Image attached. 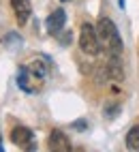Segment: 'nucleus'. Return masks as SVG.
<instances>
[{"label":"nucleus","instance_id":"f257e3e1","mask_svg":"<svg viewBox=\"0 0 139 152\" xmlns=\"http://www.w3.org/2000/svg\"><path fill=\"white\" fill-rule=\"evenodd\" d=\"M96 34H98V43L103 49H107L111 56H120L122 54V39L118 34V28L111 19L101 17L96 24Z\"/></svg>","mask_w":139,"mask_h":152},{"label":"nucleus","instance_id":"f03ea898","mask_svg":"<svg viewBox=\"0 0 139 152\" xmlns=\"http://www.w3.org/2000/svg\"><path fill=\"white\" fill-rule=\"evenodd\" d=\"M47 75V66L43 62H32L28 66L19 69V86L26 92H34L32 84H43V79Z\"/></svg>","mask_w":139,"mask_h":152},{"label":"nucleus","instance_id":"7ed1b4c3","mask_svg":"<svg viewBox=\"0 0 139 152\" xmlns=\"http://www.w3.org/2000/svg\"><path fill=\"white\" fill-rule=\"evenodd\" d=\"M79 47H82L86 54H90V56H96L101 52L98 34H96V28L92 24H84L82 26V32H79Z\"/></svg>","mask_w":139,"mask_h":152},{"label":"nucleus","instance_id":"20e7f679","mask_svg":"<svg viewBox=\"0 0 139 152\" xmlns=\"http://www.w3.org/2000/svg\"><path fill=\"white\" fill-rule=\"evenodd\" d=\"M11 141L17 148H24V150H34V135L30 129L26 126H15L11 131Z\"/></svg>","mask_w":139,"mask_h":152},{"label":"nucleus","instance_id":"39448f33","mask_svg":"<svg viewBox=\"0 0 139 152\" xmlns=\"http://www.w3.org/2000/svg\"><path fill=\"white\" fill-rule=\"evenodd\" d=\"M47 146L49 150H54V152H68L71 150V141H68V137L62 133V131H52V135H49L47 139Z\"/></svg>","mask_w":139,"mask_h":152},{"label":"nucleus","instance_id":"423d86ee","mask_svg":"<svg viewBox=\"0 0 139 152\" xmlns=\"http://www.w3.org/2000/svg\"><path fill=\"white\" fill-rule=\"evenodd\" d=\"M11 7H13V11H15L17 24H26L28 17H30V13H32L30 0H11Z\"/></svg>","mask_w":139,"mask_h":152},{"label":"nucleus","instance_id":"0eeeda50","mask_svg":"<svg viewBox=\"0 0 139 152\" xmlns=\"http://www.w3.org/2000/svg\"><path fill=\"white\" fill-rule=\"evenodd\" d=\"M64 22H66V13L62 11V9H58V11H54L52 15L47 17V30L52 34H58L64 28Z\"/></svg>","mask_w":139,"mask_h":152},{"label":"nucleus","instance_id":"6e6552de","mask_svg":"<svg viewBox=\"0 0 139 152\" xmlns=\"http://www.w3.org/2000/svg\"><path fill=\"white\" fill-rule=\"evenodd\" d=\"M107 75H109V77H114V79H118V82H120V79L124 77L120 56H111V60L107 62Z\"/></svg>","mask_w":139,"mask_h":152},{"label":"nucleus","instance_id":"1a4fd4ad","mask_svg":"<svg viewBox=\"0 0 139 152\" xmlns=\"http://www.w3.org/2000/svg\"><path fill=\"white\" fill-rule=\"evenodd\" d=\"M126 148L128 150H139V126H133L126 133Z\"/></svg>","mask_w":139,"mask_h":152},{"label":"nucleus","instance_id":"9d476101","mask_svg":"<svg viewBox=\"0 0 139 152\" xmlns=\"http://www.w3.org/2000/svg\"><path fill=\"white\" fill-rule=\"evenodd\" d=\"M64 2H66V0H64Z\"/></svg>","mask_w":139,"mask_h":152}]
</instances>
